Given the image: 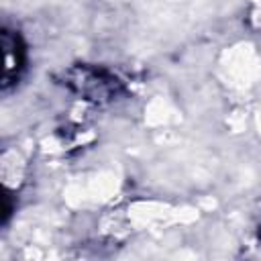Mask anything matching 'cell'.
Segmentation results:
<instances>
[{"label":"cell","mask_w":261,"mask_h":261,"mask_svg":"<svg viewBox=\"0 0 261 261\" xmlns=\"http://www.w3.org/2000/svg\"><path fill=\"white\" fill-rule=\"evenodd\" d=\"M2 47H4L2 86H4V92H8V86L16 84V80L20 77V71L24 67V49H22L18 33L8 31V29H4V33H2Z\"/></svg>","instance_id":"cell-1"}]
</instances>
